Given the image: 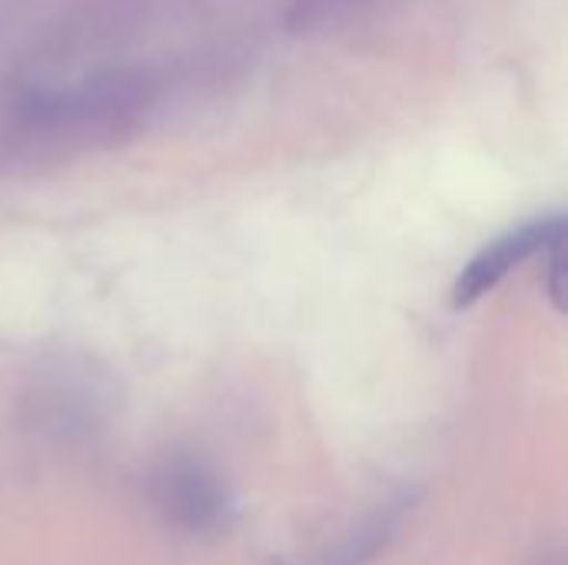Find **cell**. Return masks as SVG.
Masks as SVG:
<instances>
[{
  "instance_id": "1",
  "label": "cell",
  "mask_w": 568,
  "mask_h": 565,
  "mask_svg": "<svg viewBox=\"0 0 568 565\" xmlns=\"http://www.w3.org/2000/svg\"><path fill=\"white\" fill-rule=\"evenodd\" d=\"M150 500L170 526L193 536H213L233 516V500L223 480L190 453H173L153 466Z\"/></svg>"
},
{
  "instance_id": "2",
  "label": "cell",
  "mask_w": 568,
  "mask_h": 565,
  "mask_svg": "<svg viewBox=\"0 0 568 565\" xmlns=\"http://www.w3.org/2000/svg\"><path fill=\"white\" fill-rule=\"evenodd\" d=\"M566 236V220L559 213L549 216H536L503 236H496L493 243H486L456 276L453 283V306H473L479 303L486 293H493L516 266H523L529 256L542 253L549 243Z\"/></svg>"
},
{
  "instance_id": "3",
  "label": "cell",
  "mask_w": 568,
  "mask_h": 565,
  "mask_svg": "<svg viewBox=\"0 0 568 565\" xmlns=\"http://www.w3.org/2000/svg\"><path fill=\"white\" fill-rule=\"evenodd\" d=\"M416 506H419V493L413 490L389 496L386 503L369 509L343 539L326 546L310 565H369L386 553V546H393V539L413 519Z\"/></svg>"
},
{
  "instance_id": "4",
  "label": "cell",
  "mask_w": 568,
  "mask_h": 565,
  "mask_svg": "<svg viewBox=\"0 0 568 565\" xmlns=\"http://www.w3.org/2000/svg\"><path fill=\"white\" fill-rule=\"evenodd\" d=\"M562 250H566V236L542 250L546 253V293L559 313L566 310V253Z\"/></svg>"
},
{
  "instance_id": "5",
  "label": "cell",
  "mask_w": 568,
  "mask_h": 565,
  "mask_svg": "<svg viewBox=\"0 0 568 565\" xmlns=\"http://www.w3.org/2000/svg\"><path fill=\"white\" fill-rule=\"evenodd\" d=\"M536 565H562V556L559 553H552V556H546V559H539Z\"/></svg>"
}]
</instances>
